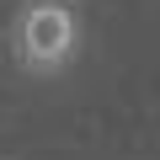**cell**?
I'll return each mask as SVG.
<instances>
[{"label": "cell", "mask_w": 160, "mask_h": 160, "mask_svg": "<svg viewBox=\"0 0 160 160\" xmlns=\"http://www.w3.org/2000/svg\"><path fill=\"white\" fill-rule=\"evenodd\" d=\"M80 38H86V22H80L75 0H22L16 16H11V59L22 75H64L80 53Z\"/></svg>", "instance_id": "cell-1"}]
</instances>
